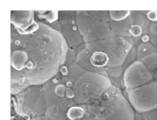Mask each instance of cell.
<instances>
[{"mask_svg":"<svg viewBox=\"0 0 157 120\" xmlns=\"http://www.w3.org/2000/svg\"><path fill=\"white\" fill-rule=\"evenodd\" d=\"M135 120H144L141 114L135 112Z\"/></svg>","mask_w":157,"mask_h":120,"instance_id":"obj_16","label":"cell"},{"mask_svg":"<svg viewBox=\"0 0 157 120\" xmlns=\"http://www.w3.org/2000/svg\"><path fill=\"white\" fill-rule=\"evenodd\" d=\"M156 120H157V119H156Z\"/></svg>","mask_w":157,"mask_h":120,"instance_id":"obj_18","label":"cell"},{"mask_svg":"<svg viewBox=\"0 0 157 120\" xmlns=\"http://www.w3.org/2000/svg\"><path fill=\"white\" fill-rule=\"evenodd\" d=\"M131 15V11H109V18L113 21H121L125 20L128 17H129Z\"/></svg>","mask_w":157,"mask_h":120,"instance_id":"obj_11","label":"cell"},{"mask_svg":"<svg viewBox=\"0 0 157 120\" xmlns=\"http://www.w3.org/2000/svg\"><path fill=\"white\" fill-rule=\"evenodd\" d=\"M19 114L29 119L45 115L47 104L43 86H33L15 95Z\"/></svg>","mask_w":157,"mask_h":120,"instance_id":"obj_5","label":"cell"},{"mask_svg":"<svg viewBox=\"0 0 157 120\" xmlns=\"http://www.w3.org/2000/svg\"><path fill=\"white\" fill-rule=\"evenodd\" d=\"M151 72L155 80H157V53H152L140 60Z\"/></svg>","mask_w":157,"mask_h":120,"instance_id":"obj_10","label":"cell"},{"mask_svg":"<svg viewBox=\"0 0 157 120\" xmlns=\"http://www.w3.org/2000/svg\"><path fill=\"white\" fill-rule=\"evenodd\" d=\"M29 120H51V119H49L48 118H47L46 115H42V116L31 118V119H29Z\"/></svg>","mask_w":157,"mask_h":120,"instance_id":"obj_15","label":"cell"},{"mask_svg":"<svg viewBox=\"0 0 157 120\" xmlns=\"http://www.w3.org/2000/svg\"><path fill=\"white\" fill-rule=\"evenodd\" d=\"M76 21L85 43L115 36L110 27L109 11H78Z\"/></svg>","mask_w":157,"mask_h":120,"instance_id":"obj_3","label":"cell"},{"mask_svg":"<svg viewBox=\"0 0 157 120\" xmlns=\"http://www.w3.org/2000/svg\"><path fill=\"white\" fill-rule=\"evenodd\" d=\"M154 80L151 72L140 60H136L129 65L123 74L125 90L138 88Z\"/></svg>","mask_w":157,"mask_h":120,"instance_id":"obj_7","label":"cell"},{"mask_svg":"<svg viewBox=\"0 0 157 120\" xmlns=\"http://www.w3.org/2000/svg\"><path fill=\"white\" fill-rule=\"evenodd\" d=\"M137 51V60H140L146 56L156 52V48L150 41L140 43L136 48Z\"/></svg>","mask_w":157,"mask_h":120,"instance_id":"obj_9","label":"cell"},{"mask_svg":"<svg viewBox=\"0 0 157 120\" xmlns=\"http://www.w3.org/2000/svg\"><path fill=\"white\" fill-rule=\"evenodd\" d=\"M142 116L144 120H156L157 119V109L142 114Z\"/></svg>","mask_w":157,"mask_h":120,"instance_id":"obj_12","label":"cell"},{"mask_svg":"<svg viewBox=\"0 0 157 120\" xmlns=\"http://www.w3.org/2000/svg\"><path fill=\"white\" fill-rule=\"evenodd\" d=\"M105 120H135V111L118 87L112 86L98 102Z\"/></svg>","mask_w":157,"mask_h":120,"instance_id":"obj_4","label":"cell"},{"mask_svg":"<svg viewBox=\"0 0 157 120\" xmlns=\"http://www.w3.org/2000/svg\"><path fill=\"white\" fill-rule=\"evenodd\" d=\"M125 92L135 112L142 114L157 109V80L138 88L125 90Z\"/></svg>","mask_w":157,"mask_h":120,"instance_id":"obj_6","label":"cell"},{"mask_svg":"<svg viewBox=\"0 0 157 120\" xmlns=\"http://www.w3.org/2000/svg\"><path fill=\"white\" fill-rule=\"evenodd\" d=\"M72 78H68L73 82L74 101L78 105H90L97 103L113 84L104 74L86 71L78 64L70 69Z\"/></svg>","mask_w":157,"mask_h":120,"instance_id":"obj_2","label":"cell"},{"mask_svg":"<svg viewBox=\"0 0 157 120\" xmlns=\"http://www.w3.org/2000/svg\"><path fill=\"white\" fill-rule=\"evenodd\" d=\"M149 33L152 36H157V21L155 22H151Z\"/></svg>","mask_w":157,"mask_h":120,"instance_id":"obj_13","label":"cell"},{"mask_svg":"<svg viewBox=\"0 0 157 120\" xmlns=\"http://www.w3.org/2000/svg\"><path fill=\"white\" fill-rule=\"evenodd\" d=\"M156 53H157V48H156Z\"/></svg>","mask_w":157,"mask_h":120,"instance_id":"obj_17","label":"cell"},{"mask_svg":"<svg viewBox=\"0 0 157 120\" xmlns=\"http://www.w3.org/2000/svg\"><path fill=\"white\" fill-rule=\"evenodd\" d=\"M67 120H105L99 110L98 103L90 105H76L67 114Z\"/></svg>","mask_w":157,"mask_h":120,"instance_id":"obj_8","label":"cell"},{"mask_svg":"<svg viewBox=\"0 0 157 120\" xmlns=\"http://www.w3.org/2000/svg\"><path fill=\"white\" fill-rule=\"evenodd\" d=\"M150 42L153 45V46L157 48V36H152L150 37Z\"/></svg>","mask_w":157,"mask_h":120,"instance_id":"obj_14","label":"cell"},{"mask_svg":"<svg viewBox=\"0 0 157 120\" xmlns=\"http://www.w3.org/2000/svg\"><path fill=\"white\" fill-rule=\"evenodd\" d=\"M133 47L125 37L117 35L85 43L93 67L105 72L110 78L123 74V64Z\"/></svg>","mask_w":157,"mask_h":120,"instance_id":"obj_1","label":"cell"}]
</instances>
